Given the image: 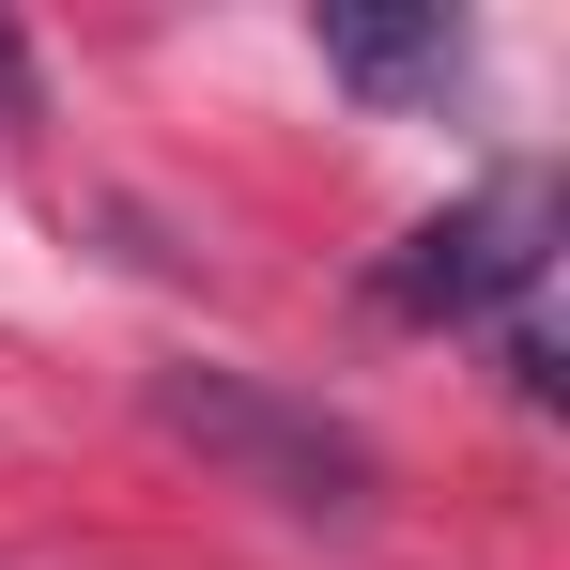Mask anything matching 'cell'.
<instances>
[{"instance_id": "2", "label": "cell", "mask_w": 570, "mask_h": 570, "mask_svg": "<svg viewBox=\"0 0 570 570\" xmlns=\"http://www.w3.org/2000/svg\"><path fill=\"white\" fill-rule=\"evenodd\" d=\"M540 263H556V186L540 170H493L478 200H448V216H416L401 247H385V308L401 324H478V308H509V293H540Z\"/></svg>"}, {"instance_id": "1", "label": "cell", "mask_w": 570, "mask_h": 570, "mask_svg": "<svg viewBox=\"0 0 570 570\" xmlns=\"http://www.w3.org/2000/svg\"><path fill=\"white\" fill-rule=\"evenodd\" d=\"M139 401H155V432H186L200 463H232L247 493H278V509H324V524H340V509H371V448H355L340 416L278 401V385L200 371V355H186V371H155Z\"/></svg>"}, {"instance_id": "4", "label": "cell", "mask_w": 570, "mask_h": 570, "mask_svg": "<svg viewBox=\"0 0 570 570\" xmlns=\"http://www.w3.org/2000/svg\"><path fill=\"white\" fill-rule=\"evenodd\" d=\"M0 124H31V47L0 31Z\"/></svg>"}, {"instance_id": "3", "label": "cell", "mask_w": 570, "mask_h": 570, "mask_svg": "<svg viewBox=\"0 0 570 570\" xmlns=\"http://www.w3.org/2000/svg\"><path fill=\"white\" fill-rule=\"evenodd\" d=\"M324 78H355L371 108H448L463 94V16L448 0H324Z\"/></svg>"}]
</instances>
